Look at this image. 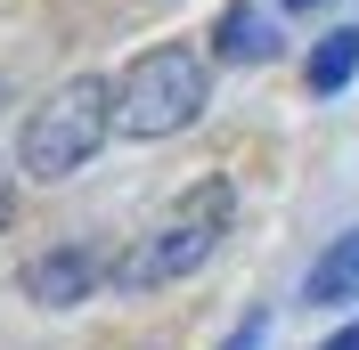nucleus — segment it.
Segmentation results:
<instances>
[{"label": "nucleus", "instance_id": "7ed1b4c3", "mask_svg": "<svg viewBox=\"0 0 359 350\" xmlns=\"http://www.w3.org/2000/svg\"><path fill=\"white\" fill-rule=\"evenodd\" d=\"M229 212H237V196H229V179H204V188H188V196L172 204V212L147 228V237L114 261V285H131V293H147V285H180L196 277L212 253H221L229 237Z\"/></svg>", "mask_w": 359, "mask_h": 350}, {"label": "nucleus", "instance_id": "423d86ee", "mask_svg": "<svg viewBox=\"0 0 359 350\" xmlns=\"http://www.w3.org/2000/svg\"><path fill=\"white\" fill-rule=\"evenodd\" d=\"M351 293H359V228H343V237L311 261V285H302V302H318V309H327V302H351Z\"/></svg>", "mask_w": 359, "mask_h": 350}, {"label": "nucleus", "instance_id": "0eeeda50", "mask_svg": "<svg viewBox=\"0 0 359 350\" xmlns=\"http://www.w3.org/2000/svg\"><path fill=\"white\" fill-rule=\"evenodd\" d=\"M359 74V24H335V33H327V41L311 49V66H302V82L318 90V98H335L343 82H351Z\"/></svg>", "mask_w": 359, "mask_h": 350}, {"label": "nucleus", "instance_id": "f257e3e1", "mask_svg": "<svg viewBox=\"0 0 359 350\" xmlns=\"http://www.w3.org/2000/svg\"><path fill=\"white\" fill-rule=\"evenodd\" d=\"M107 131H114V82L107 74H74V82H57L41 106L25 114L17 172L41 179V188H57V179H74L90 155L107 147Z\"/></svg>", "mask_w": 359, "mask_h": 350}, {"label": "nucleus", "instance_id": "9b49d317", "mask_svg": "<svg viewBox=\"0 0 359 350\" xmlns=\"http://www.w3.org/2000/svg\"><path fill=\"white\" fill-rule=\"evenodd\" d=\"M286 8H318V0H286Z\"/></svg>", "mask_w": 359, "mask_h": 350}, {"label": "nucleus", "instance_id": "f03ea898", "mask_svg": "<svg viewBox=\"0 0 359 350\" xmlns=\"http://www.w3.org/2000/svg\"><path fill=\"white\" fill-rule=\"evenodd\" d=\"M212 106V66L188 41H156L139 49L123 82H114V131L123 139H172Z\"/></svg>", "mask_w": 359, "mask_h": 350}, {"label": "nucleus", "instance_id": "9d476101", "mask_svg": "<svg viewBox=\"0 0 359 350\" xmlns=\"http://www.w3.org/2000/svg\"><path fill=\"white\" fill-rule=\"evenodd\" d=\"M318 350H359V326H343V334H327Z\"/></svg>", "mask_w": 359, "mask_h": 350}, {"label": "nucleus", "instance_id": "1a4fd4ad", "mask_svg": "<svg viewBox=\"0 0 359 350\" xmlns=\"http://www.w3.org/2000/svg\"><path fill=\"white\" fill-rule=\"evenodd\" d=\"M8 212H17V172L0 163V228H8Z\"/></svg>", "mask_w": 359, "mask_h": 350}, {"label": "nucleus", "instance_id": "f8f14e48", "mask_svg": "<svg viewBox=\"0 0 359 350\" xmlns=\"http://www.w3.org/2000/svg\"><path fill=\"white\" fill-rule=\"evenodd\" d=\"M0 98H8V90H0Z\"/></svg>", "mask_w": 359, "mask_h": 350}, {"label": "nucleus", "instance_id": "20e7f679", "mask_svg": "<svg viewBox=\"0 0 359 350\" xmlns=\"http://www.w3.org/2000/svg\"><path fill=\"white\" fill-rule=\"evenodd\" d=\"M98 277H114V261L98 253V244H49V253H33L25 261V293L41 309H74L98 293Z\"/></svg>", "mask_w": 359, "mask_h": 350}, {"label": "nucleus", "instance_id": "39448f33", "mask_svg": "<svg viewBox=\"0 0 359 350\" xmlns=\"http://www.w3.org/2000/svg\"><path fill=\"white\" fill-rule=\"evenodd\" d=\"M212 49H221L229 66H269V57H278V33H269V17L253 0H229L221 24H212Z\"/></svg>", "mask_w": 359, "mask_h": 350}, {"label": "nucleus", "instance_id": "6e6552de", "mask_svg": "<svg viewBox=\"0 0 359 350\" xmlns=\"http://www.w3.org/2000/svg\"><path fill=\"white\" fill-rule=\"evenodd\" d=\"M262 334H269V326H262V318H245V326L229 334V342H221V350H262Z\"/></svg>", "mask_w": 359, "mask_h": 350}]
</instances>
